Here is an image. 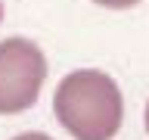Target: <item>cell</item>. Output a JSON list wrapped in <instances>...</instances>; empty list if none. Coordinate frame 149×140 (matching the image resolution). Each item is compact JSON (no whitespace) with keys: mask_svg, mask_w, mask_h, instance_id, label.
Instances as JSON below:
<instances>
[{"mask_svg":"<svg viewBox=\"0 0 149 140\" xmlns=\"http://www.w3.org/2000/svg\"><path fill=\"white\" fill-rule=\"evenodd\" d=\"M13 140H50L47 134H37V131H28V134H19V137H13Z\"/></svg>","mask_w":149,"mask_h":140,"instance_id":"cell-4","label":"cell"},{"mask_svg":"<svg viewBox=\"0 0 149 140\" xmlns=\"http://www.w3.org/2000/svg\"><path fill=\"white\" fill-rule=\"evenodd\" d=\"M0 19H3V3H0Z\"/></svg>","mask_w":149,"mask_h":140,"instance_id":"cell-6","label":"cell"},{"mask_svg":"<svg viewBox=\"0 0 149 140\" xmlns=\"http://www.w3.org/2000/svg\"><path fill=\"white\" fill-rule=\"evenodd\" d=\"M47 78V59L40 47L25 37L0 41V115H13L34 106Z\"/></svg>","mask_w":149,"mask_h":140,"instance_id":"cell-2","label":"cell"},{"mask_svg":"<svg viewBox=\"0 0 149 140\" xmlns=\"http://www.w3.org/2000/svg\"><path fill=\"white\" fill-rule=\"evenodd\" d=\"M93 3H100V6H106V9H127V6H134V3H140V0H93Z\"/></svg>","mask_w":149,"mask_h":140,"instance_id":"cell-3","label":"cell"},{"mask_svg":"<svg viewBox=\"0 0 149 140\" xmlns=\"http://www.w3.org/2000/svg\"><path fill=\"white\" fill-rule=\"evenodd\" d=\"M143 121H146V134H149V103H146V115H143Z\"/></svg>","mask_w":149,"mask_h":140,"instance_id":"cell-5","label":"cell"},{"mask_svg":"<svg viewBox=\"0 0 149 140\" xmlns=\"http://www.w3.org/2000/svg\"><path fill=\"white\" fill-rule=\"evenodd\" d=\"M56 118L74 140H112L124 118L118 84L106 72L81 69L65 75L53 97Z\"/></svg>","mask_w":149,"mask_h":140,"instance_id":"cell-1","label":"cell"}]
</instances>
